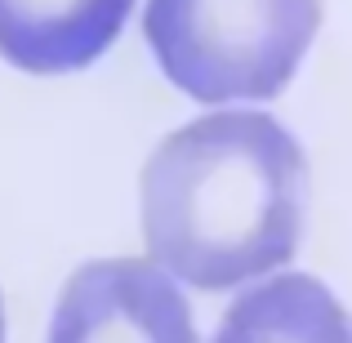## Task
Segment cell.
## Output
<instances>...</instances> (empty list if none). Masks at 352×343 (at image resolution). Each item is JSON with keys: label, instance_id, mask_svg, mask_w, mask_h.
<instances>
[{"label": "cell", "instance_id": "2", "mask_svg": "<svg viewBox=\"0 0 352 343\" xmlns=\"http://www.w3.org/2000/svg\"><path fill=\"white\" fill-rule=\"evenodd\" d=\"M321 27V0H147L143 36L197 103L276 98Z\"/></svg>", "mask_w": 352, "mask_h": 343}, {"label": "cell", "instance_id": "4", "mask_svg": "<svg viewBox=\"0 0 352 343\" xmlns=\"http://www.w3.org/2000/svg\"><path fill=\"white\" fill-rule=\"evenodd\" d=\"M134 0H0V58L32 76H67L116 45Z\"/></svg>", "mask_w": 352, "mask_h": 343}, {"label": "cell", "instance_id": "5", "mask_svg": "<svg viewBox=\"0 0 352 343\" xmlns=\"http://www.w3.org/2000/svg\"><path fill=\"white\" fill-rule=\"evenodd\" d=\"M214 343H352V317L317 276L285 272L232 299Z\"/></svg>", "mask_w": 352, "mask_h": 343}, {"label": "cell", "instance_id": "6", "mask_svg": "<svg viewBox=\"0 0 352 343\" xmlns=\"http://www.w3.org/2000/svg\"><path fill=\"white\" fill-rule=\"evenodd\" d=\"M0 343H5V312H0Z\"/></svg>", "mask_w": 352, "mask_h": 343}, {"label": "cell", "instance_id": "1", "mask_svg": "<svg viewBox=\"0 0 352 343\" xmlns=\"http://www.w3.org/2000/svg\"><path fill=\"white\" fill-rule=\"evenodd\" d=\"M143 241L192 290H236L294 258L308 219V161L267 112H210L143 165Z\"/></svg>", "mask_w": 352, "mask_h": 343}, {"label": "cell", "instance_id": "3", "mask_svg": "<svg viewBox=\"0 0 352 343\" xmlns=\"http://www.w3.org/2000/svg\"><path fill=\"white\" fill-rule=\"evenodd\" d=\"M50 343H197V321L161 263L98 258L63 285Z\"/></svg>", "mask_w": 352, "mask_h": 343}]
</instances>
